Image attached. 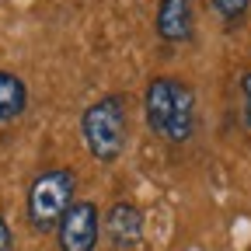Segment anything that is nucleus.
<instances>
[{
    "label": "nucleus",
    "instance_id": "10",
    "mask_svg": "<svg viewBox=\"0 0 251 251\" xmlns=\"http://www.w3.org/2000/svg\"><path fill=\"white\" fill-rule=\"evenodd\" d=\"M0 251H11V227L4 216H0Z\"/></svg>",
    "mask_w": 251,
    "mask_h": 251
},
{
    "label": "nucleus",
    "instance_id": "8",
    "mask_svg": "<svg viewBox=\"0 0 251 251\" xmlns=\"http://www.w3.org/2000/svg\"><path fill=\"white\" fill-rule=\"evenodd\" d=\"M251 0H213V11L224 18V21H241L244 11H248Z\"/></svg>",
    "mask_w": 251,
    "mask_h": 251
},
{
    "label": "nucleus",
    "instance_id": "3",
    "mask_svg": "<svg viewBox=\"0 0 251 251\" xmlns=\"http://www.w3.org/2000/svg\"><path fill=\"white\" fill-rule=\"evenodd\" d=\"M70 202H74V171L70 168L42 171L28 188V224L39 234H49L52 227H59Z\"/></svg>",
    "mask_w": 251,
    "mask_h": 251
},
{
    "label": "nucleus",
    "instance_id": "9",
    "mask_svg": "<svg viewBox=\"0 0 251 251\" xmlns=\"http://www.w3.org/2000/svg\"><path fill=\"white\" fill-rule=\"evenodd\" d=\"M241 94H244V119L251 122V74H241Z\"/></svg>",
    "mask_w": 251,
    "mask_h": 251
},
{
    "label": "nucleus",
    "instance_id": "5",
    "mask_svg": "<svg viewBox=\"0 0 251 251\" xmlns=\"http://www.w3.org/2000/svg\"><path fill=\"white\" fill-rule=\"evenodd\" d=\"M143 227H147V220H143L140 206H133V202H115L105 216V234L115 248H136L143 241Z\"/></svg>",
    "mask_w": 251,
    "mask_h": 251
},
{
    "label": "nucleus",
    "instance_id": "4",
    "mask_svg": "<svg viewBox=\"0 0 251 251\" xmlns=\"http://www.w3.org/2000/svg\"><path fill=\"white\" fill-rule=\"evenodd\" d=\"M101 234L94 202H70V209L59 220V251H94Z\"/></svg>",
    "mask_w": 251,
    "mask_h": 251
},
{
    "label": "nucleus",
    "instance_id": "1",
    "mask_svg": "<svg viewBox=\"0 0 251 251\" xmlns=\"http://www.w3.org/2000/svg\"><path fill=\"white\" fill-rule=\"evenodd\" d=\"M147 122L150 129L168 140V143H185L196 133V94L178 77H153L147 84Z\"/></svg>",
    "mask_w": 251,
    "mask_h": 251
},
{
    "label": "nucleus",
    "instance_id": "7",
    "mask_svg": "<svg viewBox=\"0 0 251 251\" xmlns=\"http://www.w3.org/2000/svg\"><path fill=\"white\" fill-rule=\"evenodd\" d=\"M28 105V87L21 77L7 74V70H0V122H11L25 112Z\"/></svg>",
    "mask_w": 251,
    "mask_h": 251
},
{
    "label": "nucleus",
    "instance_id": "6",
    "mask_svg": "<svg viewBox=\"0 0 251 251\" xmlns=\"http://www.w3.org/2000/svg\"><path fill=\"white\" fill-rule=\"evenodd\" d=\"M157 31L168 42H188L192 39V4L188 0H161V7H157Z\"/></svg>",
    "mask_w": 251,
    "mask_h": 251
},
{
    "label": "nucleus",
    "instance_id": "2",
    "mask_svg": "<svg viewBox=\"0 0 251 251\" xmlns=\"http://www.w3.org/2000/svg\"><path fill=\"white\" fill-rule=\"evenodd\" d=\"M80 133L94 161H115L126 147V101L122 94H105L80 115Z\"/></svg>",
    "mask_w": 251,
    "mask_h": 251
}]
</instances>
